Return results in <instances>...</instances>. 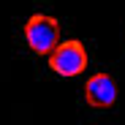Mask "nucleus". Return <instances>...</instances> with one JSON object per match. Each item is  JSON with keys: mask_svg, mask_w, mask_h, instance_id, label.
Segmentation results:
<instances>
[{"mask_svg": "<svg viewBox=\"0 0 125 125\" xmlns=\"http://www.w3.org/2000/svg\"><path fill=\"white\" fill-rule=\"evenodd\" d=\"M25 41H27V46L35 54H52L54 46L60 44V25L52 16L35 14L25 25Z\"/></svg>", "mask_w": 125, "mask_h": 125, "instance_id": "1", "label": "nucleus"}, {"mask_svg": "<svg viewBox=\"0 0 125 125\" xmlns=\"http://www.w3.org/2000/svg\"><path fill=\"white\" fill-rule=\"evenodd\" d=\"M49 68L60 76H79L87 68V52L79 41H62L49 54Z\"/></svg>", "mask_w": 125, "mask_h": 125, "instance_id": "2", "label": "nucleus"}, {"mask_svg": "<svg viewBox=\"0 0 125 125\" xmlns=\"http://www.w3.org/2000/svg\"><path fill=\"white\" fill-rule=\"evenodd\" d=\"M84 101L90 109H112L117 101V84L106 73H95L84 84Z\"/></svg>", "mask_w": 125, "mask_h": 125, "instance_id": "3", "label": "nucleus"}]
</instances>
